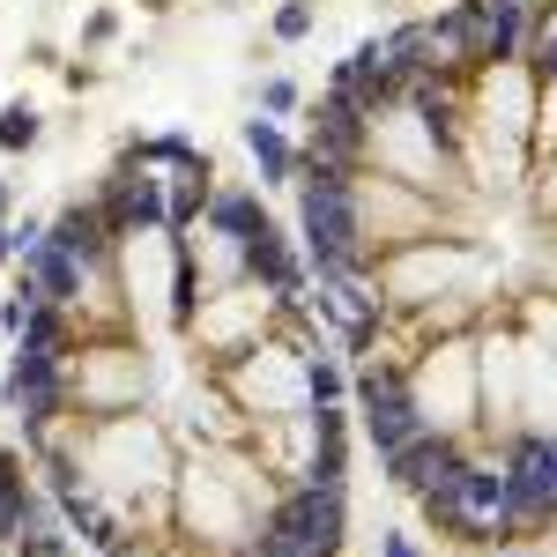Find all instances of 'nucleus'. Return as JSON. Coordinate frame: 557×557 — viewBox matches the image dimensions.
<instances>
[{
	"mask_svg": "<svg viewBox=\"0 0 557 557\" xmlns=\"http://www.w3.org/2000/svg\"><path fill=\"white\" fill-rule=\"evenodd\" d=\"M268 528H283L290 543H305V550L320 557H343L349 550V491L343 483H290L275 506H268Z\"/></svg>",
	"mask_w": 557,
	"mask_h": 557,
	"instance_id": "nucleus-1",
	"label": "nucleus"
},
{
	"mask_svg": "<svg viewBox=\"0 0 557 557\" xmlns=\"http://www.w3.org/2000/svg\"><path fill=\"white\" fill-rule=\"evenodd\" d=\"M469 8V67H513L535 45V0H461Z\"/></svg>",
	"mask_w": 557,
	"mask_h": 557,
	"instance_id": "nucleus-2",
	"label": "nucleus"
},
{
	"mask_svg": "<svg viewBox=\"0 0 557 557\" xmlns=\"http://www.w3.org/2000/svg\"><path fill=\"white\" fill-rule=\"evenodd\" d=\"M97 209H104L112 231H120V246L141 238V231H164V178L127 157V164H112V172L97 178Z\"/></svg>",
	"mask_w": 557,
	"mask_h": 557,
	"instance_id": "nucleus-3",
	"label": "nucleus"
},
{
	"mask_svg": "<svg viewBox=\"0 0 557 557\" xmlns=\"http://www.w3.org/2000/svg\"><path fill=\"white\" fill-rule=\"evenodd\" d=\"M312 164H327V172H349L357 178V164L372 157V120L364 112H349L343 97H327L320 89V104H312V149H305Z\"/></svg>",
	"mask_w": 557,
	"mask_h": 557,
	"instance_id": "nucleus-4",
	"label": "nucleus"
},
{
	"mask_svg": "<svg viewBox=\"0 0 557 557\" xmlns=\"http://www.w3.org/2000/svg\"><path fill=\"white\" fill-rule=\"evenodd\" d=\"M461 461H469V454H461V446H454L438 424H424L409 446H401V454H386L380 469H386V483H394V491H417V498H424V491H438V483H454V469H461Z\"/></svg>",
	"mask_w": 557,
	"mask_h": 557,
	"instance_id": "nucleus-5",
	"label": "nucleus"
},
{
	"mask_svg": "<svg viewBox=\"0 0 557 557\" xmlns=\"http://www.w3.org/2000/svg\"><path fill=\"white\" fill-rule=\"evenodd\" d=\"M246 275H253L268 298H283V305H298L305 298V283H312V260L290 253V238L275 231V223H260L253 238H246Z\"/></svg>",
	"mask_w": 557,
	"mask_h": 557,
	"instance_id": "nucleus-6",
	"label": "nucleus"
},
{
	"mask_svg": "<svg viewBox=\"0 0 557 557\" xmlns=\"http://www.w3.org/2000/svg\"><path fill=\"white\" fill-rule=\"evenodd\" d=\"M52 246H60V253H75L89 275H97V268H112V253H120V231L104 223L97 201H67V209L52 215Z\"/></svg>",
	"mask_w": 557,
	"mask_h": 557,
	"instance_id": "nucleus-7",
	"label": "nucleus"
},
{
	"mask_svg": "<svg viewBox=\"0 0 557 557\" xmlns=\"http://www.w3.org/2000/svg\"><path fill=\"white\" fill-rule=\"evenodd\" d=\"M238 141H246V157H253L260 186H290L298 178V141L283 134V120H268V112H253V120H238Z\"/></svg>",
	"mask_w": 557,
	"mask_h": 557,
	"instance_id": "nucleus-8",
	"label": "nucleus"
},
{
	"mask_svg": "<svg viewBox=\"0 0 557 557\" xmlns=\"http://www.w3.org/2000/svg\"><path fill=\"white\" fill-rule=\"evenodd\" d=\"M23 283H30L45 305H75V298H83V283H89V268L75 253H60V246H52V231H45V246L23 253Z\"/></svg>",
	"mask_w": 557,
	"mask_h": 557,
	"instance_id": "nucleus-9",
	"label": "nucleus"
},
{
	"mask_svg": "<svg viewBox=\"0 0 557 557\" xmlns=\"http://www.w3.org/2000/svg\"><path fill=\"white\" fill-rule=\"evenodd\" d=\"M417 431H424V409H417V394H409V386L364 401V438H372V454H380V461H386V454H401Z\"/></svg>",
	"mask_w": 557,
	"mask_h": 557,
	"instance_id": "nucleus-10",
	"label": "nucleus"
},
{
	"mask_svg": "<svg viewBox=\"0 0 557 557\" xmlns=\"http://www.w3.org/2000/svg\"><path fill=\"white\" fill-rule=\"evenodd\" d=\"M260 223H268V209H260V194H253V186H223V194H209V231H215V238L246 246Z\"/></svg>",
	"mask_w": 557,
	"mask_h": 557,
	"instance_id": "nucleus-11",
	"label": "nucleus"
},
{
	"mask_svg": "<svg viewBox=\"0 0 557 557\" xmlns=\"http://www.w3.org/2000/svg\"><path fill=\"white\" fill-rule=\"evenodd\" d=\"M38 141H45V112L38 104H23V97L0 104V149H8V157H30Z\"/></svg>",
	"mask_w": 557,
	"mask_h": 557,
	"instance_id": "nucleus-12",
	"label": "nucleus"
},
{
	"mask_svg": "<svg viewBox=\"0 0 557 557\" xmlns=\"http://www.w3.org/2000/svg\"><path fill=\"white\" fill-rule=\"evenodd\" d=\"M23 506H30V475H23V454H8V469H0V543L15 535Z\"/></svg>",
	"mask_w": 557,
	"mask_h": 557,
	"instance_id": "nucleus-13",
	"label": "nucleus"
},
{
	"mask_svg": "<svg viewBox=\"0 0 557 557\" xmlns=\"http://www.w3.org/2000/svg\"><path fill=\"white\" fill-rule=\"evenodd\" d=\"M343 394H349V372H343V364L305 357V401H312V409H327V401H343Z\"/></svg>",
	"mask_w": 557,
	"mask_h": 557,
	"instance_id": "nucleus-14",
	"label": "nucleus"
},
{
	"mask_svg": "<svg viewBox=\"0 0 557 557\" xmlns=\"http://www.w3.org/2000/svg\"><path fill=\"white\" fill-rule=\"evenodd\" d=\"M312 23H320V0H283L275 8V45H305Z\"/></svg>",
	"mask_w": 557,
	"mask_h": 557,
	"instance_id": "nucleus-15",
	"label": "nucleus"
},
{
	"mask_svg": "<svg viewBox=\"0 0 557 557\" xmlns=\"http://www.w3.org/2000/svg\"><path fill=\"white\" fill-rule=\"evenodd\" d=\"M238 557H320V550H305V543H290L283 528H268V520H260V535H246Z\"/></svg>",
	"mask_w": 557,
	"mask_h": 557,
	"instance_id": "nucleus-16",
	"label": "nucleus"
},
{
	"mask_svg": "<svg viewBox=\"0 0 557 557\" xmlns=\"http://www.w3.org/2000/svg\"><path fill=\"white\" fill-rule=\"evenodd\" d=\"M298 104H305V97H298L290 75H268V83H260V112H268V120H290Z\"/></svg>",
	"mask_w": 557,
	"mask_h": 557,
	"instance_id": "nucleus-17",
	"label": "nucleus"
},
{
	"mask_svg": "<svg viewBox=\"0 0 557 557\" xmlns=\"http://www.w3.org/2000/svg\"><path fill=\"white\" fill-rule=\"evenodd\" d=\"M528 75H535V83H557V30H535V45H528Z\"/></svg>",
	"mask_w": 557,
	"mask_h": 557,
	"instance_id": "nucleus-18",
	"label": "nucleus"
},
{
	"mask_svg": "<svg viewBox=\"0 0 557 557\" xmlns=\"http://www.w3.org/2000/svg\"><path fill=\"white\" fill-rule=\"evenodd\" d=\"M112 38H120V15H112V8H97V15L83 23V45H112Z\"/></svg>",
	"mask_w": 557,
	"mask_h": 557,
	"instance_id": "nucleus-19",
	"label": "nucleus"
},
{
	"mask_svg": "<svg viewBox=\"0 0 557 557\" xmlns=\"http://www.w3.org/2000/svg\"><path fill=\"white\" fill-rule=\"evenodd\" d=\"M380 557H424V550H417L401 528H380Z\"/></svg>",
	"mask_w": 557,
	"mask_h": 557,
	"instance_id": "nucleus-20",
	"label": "nucleus"
},
{
	"mask_svg": "<svg viewBox=\"0 0 557 557\" xmlns=\"http://www.w3.org/2000/svg\"><path fill=\"white\" fill-rule=\"evenodd\" d=\"M8 260H15V231L0 223V268H8Z\"/></svg>",
	"mask_w": 557,
	"mask_h": 557,
	"instance_id": "nucleus-21",
	"label": "nucleus"
},
{
	"mask_svg": "<svg viewBox=\"0 0 557 557\" xmlns=\"http://www.w3.org/2000/svg\"><path fill=\"white\" fill-rule=\"evenodd\" d=\"M8 209H15V186H8V178H0V223H8Z\"/></svg>",
	"mask_w": 557,
	"mask_h": 557,
	"instance_id": "nucleus-22",
	"label": "nucleus"
},
{
	"mask_svg": "<svg viewBox=\"0 0 557 557\" xmlns=\"http://www.w3.org/2000/svg\"><path fill=\"white\" fill-rule=\"evenodd\" d=\"M141 8H157V15H164V8H178V0H141Z\"/></svg>",
	"mask_w": 557,
	"mask_h": 557,
	"instance_id": "nucleus-23",
	"label": "nucleus"
},
{
	"mask_svg": "<svg viewBox=\"0 0 557 557\" xmlns=\"http://www.w3.org/2000/svg\"><path fill=\"white\" fill-rule=\"evenodd\" d=\"M506 557H535V550H506Z\"/></svg>",
	"mask_w": 557,
	"mask_h": 557,
	"instance_id": "nucleus-24",
	"label": "nucleus"
},
{
	"mask_svg": "<svg viewBox=\"0 0 557 557\" xmlns=\"http://www.w3.org/2000/svg\"><path fill=\"white\" fill-rule=\"evenodd\" d=\"M215 8H238V0H215Z\"/></svg>",
	"mask_w": 557,
	"mask_h": 557,
	"instance_id": "nucleus-25",
	"label": "nucleus"
},
{
	"mask_svg": "<svg viewBox=\"0 0 557 557\" xmlns=\"http://www.w3.org/2000/svg\"><path fill=\"white\" fill-rule=\"evenodd\" d=\"M0 469H8V446H0Z\"/></svg>",
	"mask_w": 557,
	"mask_h": 557,
	"instance_id": "nucleus-26",
	"label": "nucleus"
},
{
	"mask_svg": "<svg viewBox=\"0 0 557 557\" xmlns=\"http://www.w3.org/2000/svg\"><path fill=\"white\" fill-rule=\"evenodd\" d=\"M104 557H127V550H104Z\"/></svg>",
	"mask_w": 557,
	"mask_h": 557,
	"instance_id": "nucleus-27",
	"label": "nucleus"
}]
</instances>
